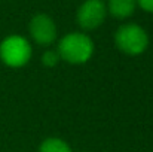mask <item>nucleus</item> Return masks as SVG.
Wrapping results in <instances>:
<instances>
[{
    "instance_id": "f03ea898",
    "label": "nucleus",
    "mask_w": 153,
    "mask_h": 152,
    "mask_svg": "<svg viewBox=\"0 0 153 152\" xmlns=\"http://www.w3.org/2000/svg\"><path fill=\"white\" fill-rule=\"evenodd\" d=\"M114 42L117 48L125 54L138 55L146 51L149 45V37L143 27L137 24H123L117 28L114 34Z\"/></svg>"
},
{
    "instance_id": "423d86ee",
    "label": "nucleus",
    "mask_w": 153,
    "mask_h": 152,
    "mask_svg": "<svg viewBox=\"0 0 153 152\" xmlns=\"http://www.w3.org/2000/svg\"><path fill=\"white\" fill-rule=\"evenodd\" d=\"M107 12L116 18H128L137 6V0H107Z\"/></svg>"
},
{
    "instance_id": "1a4fd4ad",
    "label": "nucleus",
    "mask_w": 153,
    "mask_h": 152,
    "mask_svg": "<svg viewBox=\"0 0 153 152\" xmlns=\"http://www.w3.org/2000/svg\"><path fill=\"white\" fill-rule=\"evenodd\" d=\"M137 3H138L140 7L144 9L146 12H152L153 13V0H137Z\"/></svg>"
},
{
    "instance_id": "f257e3e1",
    "label": "nucleus",
    "mask_w": 153,
    "mask_h": 152,
    "mask_svg": "<svg viewBox=\"0 0 153 152\" xmlns=\"http://www.w3.org/2000/svg\"><path fill=\"white\" fill-rule=\"evenodd\" d=\"M94 43L91 37L83 33H70L64 36L58 45V55L59 58L73 63L82 64L92 57Z\"/></svg>"
},
{
    "instance_id": "39448f33",
    "label": "nucleus",
    "mask_w": 153,
    "mask_h": 152,
    "mask_svg": "<svg viewBox=\"0 0 153 152\" xmlns=\"http://www.w3.org/2000/svg\"><path fill=\"white\" fill-rule=\"evenodd\" d=\"M30 34L39 45H51L56 37V25L51 16L37 13L30 21Z\"/></svg>"
},
{
    "instance_id": "20e7f679",
    "label": "nucleus",
    "mask_w": 153,
    "mask_h": 152,
    "mask_svg": "<svg viewBox=\"0 0 153 152\" xmlns=\"http://www.w3.org/2000/svg\"><path fill=\"white\" fill-rule=\"evenodd\" d=\"M107 15V6L102 0H85L77 9V24L83 30L100 27Z\"/></svg>"
},
{
    "instance_id": "6e6552de",
    "label": "nucleus",
    "mask_w": 153,
    "mask_h": 152,
    "mask_svg": "<svg viewBox=\"0 0 153 152\" xmlns=\"http://www.w3.org/2000/svg\"><path fill=\"white\" fill-rule=\"evenodd\" d=\"M59 61V55H58V51H48L43 54V58H42V63L48 67H53L56 63Z\"/></svg>"
},
{
    "instance_id": "7ed1b4c3",
    "label": "nucleus",
    "mask_w": 153,
    "mask_h": 152,
    "mask_svg": "<svg viewBox=\"0 0 153 152\" xmlns=\"http://www.w3.org/2000/svg\"><path fill=\"white\" fill-rule=\"evenodd\" d=\"M31 46L27 39L21 36H9L0 43V58L10 67H21L28 63Z\"/></svg>"
},
{
    "instance_id": "0eeeda50",
    "label": "nucleus",
    "mask_w": 153,
    "mask_h": 152,
    "mask_svg": "<svg viewBox=\"0 0 153 152\" xmlns=\"http://www.w3.org/2000/svg\"><path fill=\"white\" fill-rule=\"evenodd\" d=\"M39 152H71V149L64 140L56 139V137H51V139H46L40 145Z\"/></svg>"
}]
</instances>
